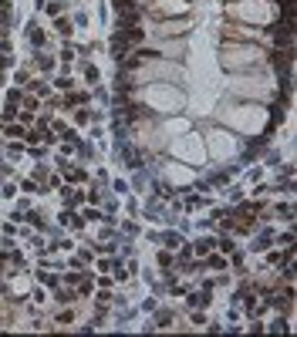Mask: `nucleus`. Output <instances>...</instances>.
<instances>
[{
    "label": "nucleus",
    "instance_id": "nucleus-1",
    "mask_svg": "<svg viewBox=\"0 0 297 337\" xmlns=\"http://www.w3.org/2000/svg\"><path fill=\"white\" fill-rule=\"evenodd\" d=\"M142 14H148V20L189 17V0H142Z\"/></svg>",
    "mask_w": 297,
    "mask_h": 337
},
{
    "label": "nucleus",
    "instance_id": "nucleus-2",
    "mask_svg": "<svg viewBox=\"0 0 297 337\" xmlns=\"http://www.w3.org/2000/svg\"><path fill=\"white\" fill-rule=\"evenodd\" d=\"M152 31L159 37H186L193 31V17H165V20H152Z\"/></svg>",
    "mask_w": 297,
    "mask_h": 337
},
{
    "label": "nucleus",
    "instance_id": "nucleus-3",
    "mask_svg": "<svg viewBox=\"0 0 297 337\" xmlns=\"http://www.w3.org/2000/svg\"><path fill=\"white\" fill-rule=\"evenodd\" d=\"M88 91H65V98H61V108H81V105H88Z\"/></svg>",
    "mask_w": 297,
    "mask_h": 337
},
{
    "label": "nucleus",
    "instance_id": "nucleus-4",
    "mask_svg": "<svg viewBox=\"0 0 297 337\" xmlns=\"http://www.w3.org/2000/svg\"><path fill=\"white\" fill-rule=\"evenodd\" d=\"M61 172H65L68 186H74V182H84V179H88V172H84V169H78V165H71V162H61Z\"/></svg>",
    "mask_w": 297,
    "mask_h": 337
},
{
    "label": "nucleus",
    "instance_id": "nucleus-5",
    "mask_svg": "<svg viewBox=\"0 0 297 337\" xmlns=\"http://www.w3.org/2000/svg\"><path fill=\"white\" fill-rule=\"evenodd\" d=\"M31 71H44V74H51V71H54V58L44 54V51H37L34 61H31Z\"/></svg>",
    "mask_w": 297,
    "mask_h": 337
},
{
    "label": "nucleus",
    "instance_id": "nucleus-6",
    "mask_svg": "<svg viewBox=\"0 0 297 337\" xmlns=\"http://www.w3.org/2000/svg\"><path fill=\"white\" fill-rule=\"evenodd\" d=\"M213 246H216V240H213V236H199V240H196V246H193V253H196V257H206V253H213Z\"/></svg>",
    "mask_w": 297,
    "mask_h": 337
},
{
    "label": "nucleus",
    "instance_id": "nucleus-7",
    "mask_svg": "<svg viewBox=\"0 0 297 337\" xmlns=\"http://www.w3.org/2000/svg\"><path fill=\"white\" fill-rule=\"evenodd\" d=\"M54 31H58L61 37H71V34H74V24H71V17H65V14H61V17H54Z\"/></svg>",
    "mask_w": 297,
    "mask_h": 337
},
{
    "label": "nucleus",
    "instance_id": "nucleus-8",
    "mask_svg": "<svg viewBox=\"0 0 297 337\" xmlns=\"http://www.w3.org/2000/svg\"><path fill=\"white\" fill-rule=\"evenodd\" d=\"M81 74H84V84H98V81H101V71L91 64V61H84V64H81Z\"/></svg>",
    "mask_w": 297,
    "mask_h": 337
},
{
    "label": "nucleus",
    "instance_id": "nucleus-9",
    "mask_svg": "<svg viewBox=\"0 0 297 337\" xmlns=\"http://www.w3.org/2000/svg\"><path fill=\"white\" fill-rule=\"evenodd\" d=\"M24 132H27V128H24L20 122H3V135H7V138H24Z\"/></svg>",
    "mask_w": 297,
    "mask_h": 337
},
{
    "label": "nucleus",
    "instance_id": "nucleus-10",
    "mask_svg": "<svg viewBox=\"0 0 297 337\" xmlns=\"http://www.w3.org/2000/svg\"><path fill=\"white\" fill-rule=\"evenodd\" d=\"M159 240H162V246H165V250H179V246L186 243L179 233H165V236H159Z\"/></svg>",
    "mask_w": 297,
    "mask_h": 337
},
{
    "label": "nucleus",
    "instance_id": "nucleus-11",
    "mask_svg": "<svg viewBox=\"0 0 297 337\" xmlns=\"http://www.w3.org/2000/svg\"><path fill=\"white\" fill-rule=\"evenodd\" d=\"M44 14L61 17V14H65V0H44Z\"/></svg>",
    "mask_w": 297,
    "mask_h": 337
},
{
    "label": "nucleus",
    "instance_id": "nucleus-12",
    "mask_svg": "<svg viewBox=\"0 0 297 337\" xmlns=\"http://www.w3.org/2000/svg\"><path fill=\"white\" fill-rule=\"evenodd\" d=\"M54 324H58V327H71V324H74V310H71V307H68V310H58Z\"/></svg>",
    "mask_w": 297,
    "mask_h": 337
},
{
    "label": "nucleus",
    "instance_id": "nucleus-13",
    "mask_svg": "<svg viewBox=\"0 0 297 337\" xmlns=\"http://www.w3.org/2000/svg\"><path fill=\"white\" fill-rule=\"evenodd\" d=\"M81 219H84V223H105V212H98V206H91V209L81 212Z\"/></svg>",
    "mask_w": 297,
    "mask_h": 337
},
{
    "label": "nucleus",
    "instance_id": "nucleus-14",
    "mask_svg": "<svg viewBox=\"0 0 297 337\" xmlns=\"http://www.w3.org/2000/svg\"><path fill=\"white\" fill-rule=\"evenodd\" d=\"M159 267L165 270V273H172V267H176V257H172L169 250H162V253H159Z\"/></svg>",
    "mask_w": 297,
    "mask_h": 337
},
{
    "label": "nucleus",
    "instance_id": "nucleus-15",
    "mask_svg": "<svg viewBox=\"0 0 297 337\" xmlns=\"http://www.w3.org/2000/svg\"><path fill=\"white\" fill-rule=\"evenodd\" d=\"M74 58H78V51H74L71 44H65V48H61V51H58V61H61V64H71Z\"/></svg>",
    "mask_w": 297,
    "mask_h": 337
},
{
    "label": "nucleus",
    "instance_id": "nucleus-16",
    "mask_svg": "<svg viewBox=\"0 0 297 337\" xmlns=\"http://www.w3.org/2000/svg\"><path fill=\"white\" fill-rule=\"evenodd\" d=\"M81 276H84V270H71V273H65V276H61V283H65V287H78V283H81Z\"/></svg>",
    "mask_w": 297,
    "mask_h": 337
},
{
    "label": "nucleus",
    "instance_id": "nucleus-17",
    "mask_svg": "<svg viewBox=\"0 0 297 337\" xmlns=\"http://www.w3.org/2000/svg\"><path fill=\"white\" fill-rule=\"evenodd\" d=\"M88 122H91V108H84V105L74 108V125H88Z\"/></svg>",
    "mask_w": 297,
    "mask_h": 337
},
{
    "label": "nucleus",
    "instance_id": "nucleus-18",
    "mask_svg": "<svg viewBox=\"0 0 297 337\" xmlns=\"http://www.w3.org/2000/svg\"><path fill=\"white\" fill-rule=\"evenodd\" d=\"M37 280L48 283V287H58V283H61V276H58V273H48V270H37Z\"/></svg>",
    "mask_w": 297,
    "mask_h": 337
},
{
    "label": "nucleus",
    "instance_id": "nucleus-19",
    "mask_svg": "<svg viewBox=\"0 0 297 337\" xmlns=\"http://www.w3.org/2000/svg\"><path fill=\"white\" fill-rule=\"evenodd\" d=\"M20 98H24V88H20V84H14V88L7 91V105H20Z\"/></svg>",
    "mask_w": 297,
    "mask_h": 337
},
{
    "label": "nucleus",
    "instance_id": "nucleus-20",
    "mask_svg": "<svg viewBox=\"0 0 297 337\" xmlns=\"http://www.w3.org/2000/svg\"><path fill=\"white\" fill-rule=\"evenodd\" d=\"M20 189H24V193H31V196H34V193H48V189H41V182H37V179H24V182H20Z\"/></svg>",
    "mask_w": 297,
    "mask_h": 337
},
{
    "label": "nucleus",
    "instance_id": "nucleus-21",
    "mask_svg": "<svg viewBox=\"0 0 297 337\" xmlns=\"http://www.w3.org/2000/svg\"><path fill=\"white\" fill-rule=\"evenodd\" d=\"M17 115H20V105H7L0 118H3V122H17Z\"/></svg>",
    "mask_w": 297,
    "mask_h": 337
},
{
    "label": "nucleus",
    "instance_id": "nucleus-22",
    "mask_svg": "<svg viewBox=\"0 0 297 337\" xmlns=\"http://www.w3.org/2000/svg\"><path fill=\"white\" fill-rule=\"evenodd\" d=\"M155 327H172V310H159V317H155Z\"/></svg>",
    "mask_w": 297,
    "mask_h": 337
},
{
    "label": "nucleus",
    "instance_id": "nucleus-23",
    "mask_svg": "<svg viewBox=\"0 0 297 337\" xmlns=\"http://www.w3.org/2000/svg\"><path fill=\"white\" fill-rule=\"evenodd\" d=\"M54 88H58V91H71V88H74V81L61 74V78H54Z\"/></svg>",
    "mask_w": 297,
    "mask_h": 337
},
{
    "label": "nucleus",
    "instance_id": "nucleus-24",
    "mask_svg": "<svg viewBox=\"0 0 297 337\" xmlns=\"http://www.w3.org/2000/svg\"><path fill=\"white\" fill-rule=\"evenodd\" d=\"M277 243H280L284 250H294V233H284V236H277Z\"/></svg>",
    "mask_w": 297,
    "mask_h": 337
},
{
    "label": "nucleus",
    "instance_id": "nucleus-25",
    "mask_svg": "<svg viewBox=\"0 0 297 337\" xmlns=\"http://www.w3.org/2000/svg\"><path fill=\"white\" fill-rule=\"evenodd\" d=\"M206 257H210V253H206ZM206 267H213V270H223V267H226V260H223V257H210V260H206Z\"/></svg>",
    "mask_w": 297,
    "mask_h": 337
},
{
    "label": "nucleus",
    "instance_id": "nucleus-26",
    "mask_svg": "<svg viewBox=\"0 0 297 337\" xmlns=\"http://www.w3.org/2000/svg\"><path fill=\"white\" fill-rule=\"evenodd\" d=\"M84 202H91V206H98V202H101V193H98V189H91V193H84Z\"/></svg>",
    "mask_w": 297,
    "mask_h": 337
},
{
    "label": "nucleus",
    "instance_id": "nucleus-27",
    "mask_svg": "<svg viewBox=\"0 0 297 337\" xmlns=\"http://www.w3.org/2000/svg\"><path fill=\"white\" fill-rule=\"evenodd\" d=\"M112 189H115L118 196H125V193H129V182H122V179H115V182H112Z\"/></svg>",
    "mask_w": 297,
    "mask_h": 337
},
{
    "label": "nucleus",
    "instance_id": "nucleus-28",
    "mask_svg": "<svg viewBox=\"0 0 297 337\" xmlns=\"http://www.w3.org/2000/svg\"><path fill=\"white\" fill-rule=\"evenodd\" d=\"M71 24H78V27H88V14H81V10H78V14L71 17Z\"/></svg>",
    "mask_w": 297,
    "mask_h": 337
},
{
    "label": "nucleus",
    "instance_id": "nucleus-29",
    "mask_svg": "<svg viewBox=\"0 0 297 337\" xmlns=\"http://www.w3.org/2000/svg\"><path fill=\"white\" fill-rule=\"evenodd\" d=\"M17 122H20V125H31V122H34V112H20Z\"/></svg>",
    "mask_w": 297,
    "mask_h": 337
},
{
    "label": "nucleus",
    "instance_id": "nucleus-30",
    "mask_svg": "<svg viewBox=\"0 0 297 337\" xmlns=\"http://www.w3.org/2000/svg\"><path fill=\"white\" fill-rule=\"evenodd\" d=\"M31 179H37V182H41V179H48V169H44V165H37V169H34V176H31Z\"/></svg>",
    "mask_w": 297,
    "mask_h": 337
},
{
    "label": "nucleus",
    "instance_id": "nucleus-31",
    "mask_svg": "<svg viewBox=\"0 0 297 337\" xmlns=\"http://www.w3.org/2000/svg\"><path fill=\"white\" fill-rule=\"evenodd\" d=\"M216 243H220L223 253H233V240H216Z\"/></svg>",
    "mask_w": 297,
    "mask_h": 337
},
{
    "label": "nucleus",
    "instance_id": "nucleus-32",
    "mask_svg": "<svg viewBox=\"0 0 297 337\" xmlns=\"http://www.w3.org/2000/svg\"><path fill=\"white\" fill-rule=\"evenodd\" d=\"M14 193H17L14 186H3V189H0V196H3V199H14Z\"/></svg>",
    "mask_w": 297,
    "mask_h": 337
}]
</instances>
